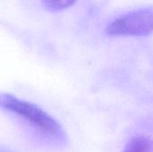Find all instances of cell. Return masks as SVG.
<instances>
[{
    "instance_id": "6da1fadb",
    "label": "cell",
    "mask_w": 153,
    "mask_h": 152,
    "mask_svg": "<svg viewBox=\"0 0 153 152\" xmlns=\"http://www.w3.org/2000/svg\"><path fill=\"white\" fill-rule=\"evenodd\" d=\"M0 104L4 109L23 118L45 135L57 140L64 139V131L60 124L39 106L9 93L1 94Z\"/></svg>"
},
{
    "instance_id": "7a4b0ae2",
    "label": "cell",
    "mask_w": 153,
    "mask_h": 152,
    "mask_svg": "<svg viewBox=\"0 0 153 152\" xmlns=\"http://www.w3.org/2000/svg\"><path fill=\"white\" fill-rule=\"evenodd\" d=\"M109 36H148L153 32V5L131 11L106 27Z\"/></svg>"
},
{
    "instance_id": "3957f363",
    "label": "cell",
    "mask_w": 153,
    "mask_h": 152,
    "mask_svg": "<svg viewBox=\"0 0 153 152\" xmlns=\"http://www.w3.org/2000/svg\"><path fill=\"white\" fill-rule=\"evenodd\" d=\"M122 152H153V140L143 135L134 136L126 143Z\"/></svg>"
},
{
    "instance_id": "277c9868",
    "label": "cell",
    "mask_w": 153,
    "mask_h": 152,
    "mask_svg": "<svg viewBox=\"0 0 153 152\" xmlns=\"http://www.w3.org/2000/svg\"><path fill=\"white\" fill-rule=\"evenodd\" d=\"M76 0H42L44 7L50 12H59L73 5Z\"/></svg>"
}]
</instances>
